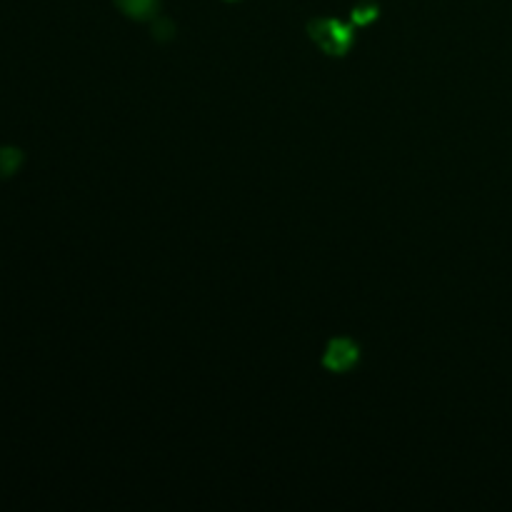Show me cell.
<instances>
[{
    "instance_id": "1",
    "label": "cell",
    "mask_w": 512,
    "mask_h": 512,
    "mask_svg": "<svg viewBox=\"0 0 512 512\" xmlns=\"http://www.w3.org/2000/svg\"><path fill=\"white\" fill-rule=\"evenodd\" d=\"M308 35L325 55H333V58H343L353 48V28L345 25L343 20L335 18H315L308 23Z\"/></svg>"
},
{
    "instance_id": "2",
    "label": "cell",
    "mask_w": 512,
    "mask_h": 512,
    "mask_svg": "<svg viewBox=\"0 0 512 512\" xmlns=\"http://www.w3.org/2000/svg\"><path fill=\"white\" fill-rule=\"evenodd\" d=\"M360 348L350 338H333L323 353V365L333 373H348L358 365Z\"/></svg>"
},
{
    "instance_id": "3",
    "label": "cell",
    "mask_w": 512,
    "mask_h": 512,
    "mask_svg": "<svg viewBox=\"0 0 512 512\" xmlns=\"http://www.w3.org/2000/svg\"><path fill=\"white\" fill-rule=\"evenodd\" d=\"M120 10H123L128 18L133 20H148L153 18L155 10H158L160 0H115Z\"/></svg>"
},
{
    "instance_id": "4",
    "label": "cell",
    "mask_w": 512,
    "mask_h": 512,
    "mask_svg": "<svg viewBox=\"0 0 512 512\" xmlns=\"http://www.w3.org/2000/svg\"><path fill=\"white\" fill-rule=\"evenodd\" d=\"M23 163V153L18 148H0V178H8Z\"/></svg>"
},
{
    "instance_id": "5",
    "label": "cell",
    "mask_w": 512,
    "mask_h": 512,
    "mask_svg": "<svg viewBox=\"0 0 512 512\" xmlns=\"http://www.w3.org/2000/svg\"><path fill=\"white\" fill-rule=\"evenodd\" d=\"M380 15V8L375 3H360L353 8V23L355 25H370Z\"/></svg>"
},
{
    "instance_id": "6",
    "label": "cell",
    "mask_w": 512,
    "mask_h": 512,
    "mask_svg": "<svg viewBox=\"0 0 512 512\" xmlns=\"http://www.w3.org/2000/svg\"><path fill=\"white\" fill-rule=\"evenodd\" d=\"M155 38L158 40L173 38V23H170V20H158V23H155Z\"/></svg>"
}]
</instances>
